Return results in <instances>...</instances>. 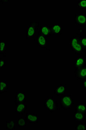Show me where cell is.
I'll return each mask as SVG.
<instances>
[{"label":"cell","mask_w":86,"mask_h":130,"mask_svg":"<svg viewBox=\"0 0 86 130\" xmlns=\"http://www.w3.org/2000/svg\"><path fill=\"white\" fill-rule=\"evenodd\" d=\"M26 124L25 119L22 117L17 119L16 122V127H26Z\"/></svg>","instance_id":"20"},{"label":"cell","mask_w":86,"mask_h":130,"mask_svg":"<svg viewBox=\"0 0 86 130\" xmlns=\"http://www.w3.org/2000/svg\"><path fill=\"white\" fill-rule=\"evenodd\" d=\"M25 92L24 91H17L15 97V103L16 106L19 104L25 103Z\"/></svg>","instance_id":"11"},{"label":"cell","mask_w":86,"mask_h":130,"mask_svg":"<svg viewBox=\"0 0 86 130\" xmlns=\"http://www.w3.org/2000/svg\"><path fill=\"white\" fill-rule=\"evenodd\" d=\"M39 22H30L28 26L26 31V36L27 39H33L35 38L36 33L39 27Z\"/></svg>","instance_id":"3"},{"label":"cell","mask_w":86,"mask_h":130,"mask_svg":"<svg viewBox=\"0 0 86 130\" xmlns=\"http://www.w3.org/2000/svg\"><path fill=\"white\" fill-rule=\"evenodd\" d=\"M82 86L83 88L86 91V79L82 80Z\"/></svg>","instance_id":"25"},{"label":"cell","mask_w":86,"mask_h":130,"mask_svg":"<svg viewBox=\"0 0 86 130\" xmlns=\"http://www.w3.org/2000/svg\"><path fill=\"white\" fill-rule=\"evenodd\" d=\"M34 41L38 46L43 49L48 50L47 48V38L46 37L42 35L38 32V35H36L34 39Z\"/></svg>","instance_id":"5"},{"label":"cell","mask_w":86,"mask_h":130,"mask_svg":"<svg viewBox=\"0 0 86 130\" xmlns=\"http://www.w3.org/2000/svg\"><path fill=\"white\" fill-rule=\"evenodd\" d=\"M0 59V68L1 69H2L6 65L7 61L5 58H2Z\"/></svg>","instance_id":"24"},{"label":"cell","mask_w":86,"mask_h":130,"mask_svg":"<svg viewBox=\"0 0 86 130\" xmlns=\"http://www.w3.org/2000/svg\"><path fill=\"white\" fill-rule=\"evenodd\" d=\"M27 109V106L25 103L19 104L16 106V110L15 112L19 114H23Z\"/></svg>","instance_id":"15"},{"label":"cell","mask_w":86,"mask_h":130,"mask_svg":"<svg viewBox=\"0 0 86 130\" xmlns=\"http://www.w3.org/2000/svg\"><path fill=\"white\" fill-rule=\"evenodd\" d=\"M86 65L85 59L83 57L74 58V68L75 70Z\"/></svg>","instance_id":"12"},{"label":"cell","mask_w":86,"mask_h":130,"mask_svg":"<svg viewBox=\"0 0 86 130\" xmlns=\"http://www.w3.org/2000/svg\"><path fill=\"white\" fill-rule=\"evenodd\" d=\"M66 94V83L61 84L55 87L54 94L57 96H62Z\"/></svg>","instance_id":"8"},{"label":"cell","mask_w":86,"mask_h":130,"mask_svg":"<svg viewBox=\"0 0 86 130\" xmlns=\"http://www.w3.org/2000/svg\"><path fill=\"white\" fill-rule=\"evenodd\" d=\"M84 53H85V56H86V48L85 49Z\"/></svg>","instance_id":"26"},{"label":"cell","mask_w":86,"mask_h":130,"mask_svg":"<svg viewBox=\"0 0 86 130\" xmlns=\"http://www.w3.org/2000/svg\"><path fill=\"white\" fill-rule=\"evenodd\" d=\"M86 116L85 113L75 111L74 113V122H83L85 120Z\"/></svg>","instance_id":"14"},{"label":"cell","mask_w":86,"mask_h":130,"mask_svg":"<svg viewBox=\"0 0 86 130\" xmlns=\"http://www.w3.org/2000/svg\"><path fill=\"white\" fill-rule=\"evenodd\" d=\"M38 32L42 35L48 37L52 35L50 25H41Z\"/></svg>","instance_id":"7"},{"label":"cell","mask_w":86,"mask_h":130,"mask_svg":"<svg viewBox=\"0 0 86 130\" xmlns=\"http://www.w3.org/2000/svg\"><path fill=\"white\" fill-rule=\"evenodd\" d=\"M60 106L63 110H67L70 109L74 104L72 95L69 94L63 95L60 98Z\"/></svg>","instance_id":"2"},{"label":"cell","mask_w":86,"mask_h":130,"mask_svg":"<svg viewBox=\"0 0 86 130\" xmlns=\"http://www.w3.org/2000/svg\"><path fill=\"white\" fill-rule=\"evenodd\" d=\"M52 32V35L53 36L59 35L63 31V29L61 26L59 25H50Z\"/></svg>","instance_id":"13"},{"label":"cell","mask_w":86,"mask_h":130,"mask_svg":"<svg viewBox=\"0 0 86 130\" xmlns=\"http://www.w3.org/2000/svg\"><path fill=\"white\" fill-rule=\"evenodd\" d=\"M75 24L80 26L86 25V15L84 14H76L74 17Z\"/></svg>","instance_id":"9"},{"label":"cell","mask_w":86,"mask_h":130,"mask_svg":"<svg viewBox=\"0 0 86 130\" xmlns=\"http://www.w3.org/2000/svg\"><path fill=\"white\" fill-rule=\"evenodd\" d=\"M75 111H78L83 113H86V104L83 103H80L79 105H77Z\"/></svg>","instance_id":"18"},{"label":"cell","mask_w":86,"mask_h":130,"mask_svg":"<svg viewBox=\"0 0 86 130\" xmlns=\"http://www.w3.org/2000/svg\"><path fill=\"white\" fill-rule=\"evenodd\" d=\"M75 130H86V126L84 124L81 123L78 124L74 127Z\"/></svg>","instance_id":"23"},{"label":"cell","mask_w":86,"mask_h":130,"mask_svg":"<svg viewBox=\"0 0 86 130\" xmlns=\"http://www.w3.org/2000/svg\"><path fill=\"white\" fill-rule=\"evenodd\" d=\"M45 108L51 112L58 110V104L54 97H48L46 99L44 103Z\"/></svg>","instance_id":"4"},{"label":"cell","mask_w":86,"mask_h":130,"mask_svg":"<svg viewBox=\"0 0 86 130\" xmlns=\"http://www.w3.org/2000/svg\"><path fill=\"white\" fill-rule=\"evenodd\" d=\"M77 8L80 9L86 8V0H78L77 1Z\"/></svg>","instance_id":"21"},{"label":"cell","mask_w":86,"mask_h":130,"mask_svg":"<svg viewBox=\"0 0 86 130\" xmlns=\"http://www.w3.org/2000/svg\"><path fill=\"white\" fill-rule=\"evenodd\" d=\"M84 124L86 126V118H85V122L84 123Z\"/></svg>","instance_id":"27"},{"label":"cell","mask_w":86,"mask_h":130,"mask_svg":"<svg viewBox=\"0 0 86 130\" xmlns=\"http://www.w3.org/2000/svg\"><path fill=\"white\" fill-rule=\"evenodd\" d=\"M74 73L75 77L78 80H82L86 79V65L75 70Z\"/></svg>","instance_id":"10"},{"label":"cell","mask_w":86,"mask_h":130,"mask_svg":"<svg viewBox=\"0 0 86 130\" xmlns=\"http://www.w3.org/2000/svg\"><path fill=\"white\" fill-rule=\"evenodd\" d=\"M16 127V122L13 119H9L6 122V128L7 130H14Z\"/></svg>","instance_id":"17"},{"label":"cell","mask_w":86,"mask_h":130,"mask_svg":"<svg viewBox=\"0 0 86 130\" xmlns=\"http://www.w3.org/2000/svg\"><path fill=\"white\" fill-rule=\"evenodd\" d=\"M69 45L73 52L77 55H80L83 53L84 50L81 44L80 36H73L69 39Z\"/></svg>","instance_id":"1"},{"label":"cell","mask_w":86,"mask_h":130,"mask_svg":"<svg viewBox=\"0 0 86 130\" xmlns=\"http://www.w3.org/2000/svg\"><path fill=\"white\" fill-rule=\"evenodd\" d=\"M25 120L27 124H37L39 122L38 115L35 113H27Z\"/></svg>","instance_id":"6"},{"label":"cell","mask_w":86,"mask_h":130,"mask_svg":"<svg viewBox=\"0 0 86 130\" xmlns=\"http://www.w3.org/2000/svg\"><path fill=\"white\" fill-rule=\"evenodd\" d=\"M0 90L1 94H3L8 91V84L6 81L3 80H0Z\"/></svg>","instance_id":"16"},{"label":"cell","mask_w":86,"mask_h":130,"mask_svg":"<svg viewBox=\"0 0 86 130\" xmlns=\"http://www.w3.org/2000/svg\"><path fill=\"white\" fill-rule=\"evenodd\" d=\"M80 36V40L82 46L84 49L86 48V36Z\"/></svg>","instance_id":"22"},{"label":"cell","mask_w":86,"mask_h":130,"mask_svg":"<svg viewBox=\"0 0 86 130\" xmlns=\"http://www.w3.org/2000/svg\"><path fill=\"white\" fill-rule=\"evenodd\" d=\"M6 44L5 41L3 39H0V54L3 55V56H6Z\"/></svg>","instance_id":"19"}]
</instances>
